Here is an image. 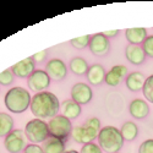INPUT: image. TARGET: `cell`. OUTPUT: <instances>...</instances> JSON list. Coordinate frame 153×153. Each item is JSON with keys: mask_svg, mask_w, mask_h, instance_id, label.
I'll use <instances>...</instances> for the list:
<instances>
[{"mask_svg": "<svg viewBox=\"0 0 153 153\" xmlns=\"http://www.w3.org/2000/svg\"><path fill=\"white\" fill-rule=\"evenodd\" d=\"M31 111L37 119H48L58 115L60 103L58 97L52 92H38L31 99Z\"/></svg>", "mask_w": 153, "mask_h": 153, "instance_id": "6da1fadb", "label": "cell"}, {"mask_svg": "<svg viewBox=\"0 0 153 153\" xmlns=\"http://www.w3.org/2000/svg\"><path fill=\"white\" fill-rule=\"evenodd\" d=\"M97 138L102 151L107 153H118L124 145V138L120 134V130L115 126L102 127Z\"/></svg>", "mask_w": 153, "mask_h": 153, "instance_id": "7a4b0ae2", "label": "cell"}, {"mask_svg": "<svg viewBox=\"0 0 153 153\" xmlns=\"http://www.w3.org/2000/svg\"><path fill=\"white\" fill-rule=\"evenodd\" d=\"M31 94L26 88L16 86L12 87L5 94V105L6 108L12 113H23L27 110V108L31 105Z\"/></svg>", "mask_w": 153, "mask_h": 153, "instance_id": "3957f363", "label": "cell"}, {"mask_svg": "<svg viewBox=\"0 0 153 153\" xmlns=\"http://www.w3.org/2000/svg\"><path fill=\"white\" fill-rule=\"evenodd\" d=\"M25 134H26V137L28 141H31L34 145L43 143L50 136L48 124L41 119L30 120L26 124V127H25Z\"/></svg>", "mask_w": 153, "mask_h": 153, "instance_id": "277c9868", "label": "cell"}, {"mask_svg": "<svg viewBox=\"0 0 153 153\" xmlns=\"http://www.w3.org/2000/svg\"><path fill=\"white\" fill-rule=\"evenodd\" d=\"M48 127L50 136L60 138L64 142H66L68 137L71 135V131L74 129L71 121L64 115H56L52 118L48 123Z\"/></svg>", "mask_w": 153, "mask_h": 153, "instance_id": "5b68a950", "label": "cell"}, {"mask_svg": "<svg viewBox=\"0 0 153 153\" xmlns=\"http://www.w3.org/2000/svg\"><path fill=\"white\" fill-rule=\"evenodd\" d=\"M26 134L23 130L16 129L12 130L6 137H5V147L10 153H19L20 151L25 149L26 147Z\"/></svg>", "mask_w": 153, "mask_h": 153, "instance_id": "8992f818", "label": "cell"}, {"mask_svg": "<svg viewBox=\"0 0 153 153\" xmlns=\"http://www.w3.org/2000/svg\"><path fill=\"white\" fill-rule=\"evenodd\" d=\"M98 134H99L98 130H94L92 127H88L86 125L75 126V129H72L71 131V136L74 138V141L81 145L91 143L94 138L98 137Z\"/></svg>", "mask_w": 153, "mask_h": 153, "instance_id": "52a82bcc", "label": "cell"}, {"mask_svg": "<svg viewBox=\"0 0 153 153\" xmlns=\"http://www.w3.org/2000/svg\"><path fill=\"white\" fill-rule=\"evenodd\" d=\"M50 79L49 75L47 74V71L44 70H34V72L28 77L27 85L30 87L31 91H39L43 92L44 90L49 87L50 85Z\"/></svg>", "mask_w": 153, "mask_h": 153, "instance_id": "ba28073f", "label": "cell"}, {"mask_svg": "<svg viewBox=\"0 0 153 153\" xmlns=\"http://www.w3.org/2000/svg\"><path fill=\"white\" fill-rule=\"evenodd\" d=\"M88 47H90V50L92 52V54L97 56H103L109 52L110 42L103 33H96L91 36Z\"/></svg>", "mask_w": 153, "mask_h": 153, "instance_id": "9c48e42d", "label": "cell"}, {"mask_svg": "<svg viewBox=\"0 0 153 153\" xmlns=\"http://www.w3.org/2000/svg\"><path fill=\"white\" fill-rule=\"evenodd\" d=\"M92 97H93L92 90L87 83L79 82V83H75L71 88V99L75 100L80 105L90 103Z\"/></svg>", "mask_w": 153, "mask_h": 153, "instance_id": "30bf717a", "label": "cell"}, {"mask_svg": "<svg viewBox=\"0 0 153 153\" xmlns=\"http://www.w3.org/2000/svg\"><path fill=\"white\" fill-rule=\"evenodd\" d=\"M45 71L49 75L50 79H53L55 81H61L66 77L68 69L65 62L60 59H52L50 61L47 62L45 65Z\"/></svg>", "mask_w": 153, "mask_h": 153, "instance_id": "8fae6325", "label": "cell"}, {"mask_svg": "<svg viewBox=\"0 0 153 153\" xmlns=\"http://www.w3.org/2000/svg\"><path fill=\"white\" fill-rule=\"evenodd\" d=\"M15 76L17 77H30V76L34 72V60L32 56L26 58L25 60H21L19 62H16L15 65H12V68L10 69Z\"/></svg>", "mask_w": 153, "mask_h": 153, "instance_id": "7c38bea8", "label": "cell"}, {"mask_svg": "<svg viewBox=\"0 0 153 153\" xmlns=\"http://www.w3.org/2000/svg\"><path fill=\"white\" fill-rule=\"evenodd\" d=\"M125 76H127V68L125 65H115L105 74L104 82L108 86L115 87L121 82Z\"/></svg>", "mask_w": 153, "mask_h": 153, "instance_id": "4fadbf2b", "label": "cell"}, {"mask_svg": "<svg viewBox=\"0 0 153 153\" xmlns=\"http://www.w3.org/2000/svg\"><path fill=\"white\" fill-rule=\"evenodd\" d=\"M129 110H130V114H131V117L134 119L141 120V119H145L148 115L149 105H148V103L146 100H143L141 98H136L130 103Z\"/></svg>", "mask_w": 153, "mask_h": 153, "instance_id": "5bb4252c", "label": "cell"}, {"mask_svg": "<svg viewBox=\"0 0 153 153\" xmlns=\"http://www.w3.org/2000/svg\"><path fill=\"white\" fill-rule=\"evenodd\" d=\"M125 55H126V59L131 64H134V65H141L146 60V54L143 52L142 47L140 45L129 44L125 49Z\"/></svg>", "mask_w": 153, "mask_h": 153, "instance_id": "9a60e30c", "label": "cell"}, {"mask_svg": "<svg viewBox=\"0 0 153 153\" xmlns=\"http://www.w3.org/2000/svg\"><path fill=\"white\" fill-rule=\"evenodd\" d=\"M105 70L104 66H102L100 64H93L92 66L88 68V71L86 74L87 80L91 85L93 86H98L102 82H104L105 79Z\"/></svg>", "mask_w": 153, "mask_h": 153, "instance_id": "2e32d148", "label": "cell"}, {"mask_svg": "<svg viewBox=\"0 0 153 153\" xmlns=\"http://www.w3.org/2000/svg\"><path fill=\"white\" fill-rule=\"evenodd\" d=\"M145 81H146V79H145L143 74L138 72V71H134L126 76L125 83H126V87L129 88L131 92H138V91H142Z\"/></svg>", "mask_w": 153, "mask_h": 153, "instance_id": "e0dca14e", "label": "cell"}, {"mask_svg": "<svg viewBox=\"0 0 153 153\" xmlns=\"http://www.w3.org/2000/svg\"><path fill=\"white\" fill-rule=\"evenodd\" d=\"M60 110L62 111V115L68 118L69 120L79 118L81 114V105L77 104L72 99H65L60 105Z\"/></svg>", "mask_w": 153, "mask_h": 153, "instance_id": "ac0fdd59", "label": "cell"}, {"mask_svg": "<svg viewBox=\"0 0 153 153\" xmlns=\"http://www.w3.org/2000/svg\"><path fill=\"white\" fill-rule=\"evenodd\" d=\"M42 149L44 153H64L65 152V142L60 138L49 136L42 143Z\"/></svg>", "mask_w": 153, "mask_h": 153, "instance_id": "d6986e66", "label": "cell"}, {"mask_svg": "<svg viewBox=\"0 0 153 153\" xmlns=\"http://www.w3.org/2000/svg\"><path fill=\"white\" fill-rule=\"evenodd\" d=\"M126 39L130 42V44L140 45L145 42L147 38V30L145 27H136V28H127L125 31Z\"/></svg>", "mask_w": 153, "mask_h": 153, "instance_id": "ffe728a7", "label": "cell"}, {"mask_svg": "<svg viewBox=\"0 0 153 153\" xmlns=\"http://www.w3.org/2000/svg\"><path fill=\"white\" fill-rule=\"evenodd\" d=\"M120 134L126 141H134L138 135V127L134 121H126L121 126Z\"/></svg>", "mask_w": 153, "mask_h": 153, "instance_id": "44dd1931", "label": "cell"}, {"mask_svg": "<svg viewBox=\"0 0 153 153\" xmlns=\"http://www.w3.org/2000/svg\"><path fill=\"white\" fill-rule=\"evenodd\" d=\"M12 130H14V119L6 113H0V137H6Z\"/></svg>", "mask_w": 153, "mask_h": 153, "instance_id": "7402d4cb", "label": "cell"}, {"mask_svg": "<svg viewBox=\"0 0 153 153\" xmlns=\"http://www.w3.org/2000/svg\"><path fill=\"white\" fill-rule=\"evenodd\" d=\"M88 68H90V66H88L87 61H86L83 58L76 56V58H74V59L70 61V70H71L75 75L82 76V75L87 74Z\"/></svg>", "mask_w": 153, "mask_h": 153, "instance_id": "603a6c76", "label": "cell"}, {"mask_svg": "<svg viewBox=\"0 0 153 153\" xmlns=\"http://www.w3.org/2000/svg\"><path fill=\"white\" fill-rule=\"evenodd\" d=\"M143 96L147 100H149L151 103H153V75L148 76L145 81L143 88H142Z\"/></svg>", "mask_w": 153, "mask_h": 153, "instance_id": "cb8c5ba5", "label": "cell"}, {"mask_svg": "<svg viewBox=\"0 0 153 153\" xmlns=\"http://www.w3.org/2000/svg\"><path fill=\"white\" fill-rule=\"evenodd\" d=\"M90 39H91V36L86 34V36H81V37H77V38H74V39L70 41V43L76 49H83V48H86L88 44H90Z\"/></svg>", "mask_w": 153, "mask_h": 153, "instance_id": "d4e9b609", "label": "cell"}, {"mask_svg": "<svg viewBox=\"0 0 153 153\" xmlns=\"http://www.w3.org/2000/svg\"><path fill=\"white\" fill-rule=\"evenodd\" d=\"M14 79H15V75L12 74L11 70H5L0 74V85L3 86H9L14 82Z\"/></svg>", "mask_w": 153, "mask_h": 153, "instance_id": "484cf974", "label": "cell"}, {"mask_svg": "<svg viewBox=\"0 0 153 153\" xmlns=\"http://www.w3.org/2000/svg\"><path fill=\"white\" fill-rule=\"evenodd\" d=\"M142 49L146 55L153 58V36H147L145 42L142 43Z\"/></svg>", "mask_w": 153, "mask_h": 153, "instance_id": "4316f807", "label": "cell"}, {"mask_svg": "<svg viewBox=\"0 0 153 153\" xmlns=\"http://www.w3.org/2000/svg\"><path fill=\"white\" fill-rule=\"evenodd\" d=\"M80 153H103V151H102V148L99 147V145L91 142V143L83 145Z\"/></svg>", "mask_w": 153, "mask_h": 153, "instance_id": "83f0119b", "label": "cell"}, {"mask_svg": "<svg viewBox=\"0 0 153 153\" xmlns=\"http://www.w3.org/2000/svg\"><path fill=\"white\" fill-rule=\"evenodd\" d=\"M138 153H153V138H148L140 145Z\"/></svg>", "mask_w": 153, "mask_h": 153, "instance_id": "f1b7e54d", "label": "cell"}, {"mask_svg": "<svg viewBox=\"0 0 153 153\" xmlns=\"http://www.w3.org/2000/svg\"><path fill=\"white\" fill-rule=\"evenodd\" d=\"M23 153H44L43 149H42V146H38V145H34V143H30L25 147L23 149Z\"/></svg>", "mask_w": 153, "mask_h": 153, "instance_id": "f546056e", "label": "cell"}, {"mask_svg": "<svg viewBox=\"0 0 153 153\" xmlns=\"http://www.w3.org/2000/svg\"><path fill=\"white\" fill-rule=\"evenodd\" d=\"M85 125L88 127H92L94 130H98V131L100 130V120L98 118H90L85 123Z\"/></svg>", "mask_w": 153, "mask_h": 153, "instance_id": "4dcf8cb0", "label": "cell"}, {"mask_svg": "<svg viewBox=\"0 0 153 153\" xmlns=\"http://www.w3.org/2000/svg\"><path fill=\"white\" fill-rule=\"evenodd\" d=\"M32 58H33L34 62H42V61H44V60H45V58H47V52H45V50H42V52H38V53H37V54H34Z\"/></svg>", "mask_w": 153, "mask_h": 153, "instance_id": "1f68e13d", "label": "cell"}, {"mask_svg": "<svg viewBox=\"0 0 153 153\" xmlns=\"http://www.w3.org/2000/svg\"><path fill=\"white\" fill-rule=\"evenodd\" d=\"M118 33H119V30H114V31H104L103 32V34L108 38H111V37H115V36H118Z\"/></svg>", "mask_w": 153, "mask_h": 153, "instance_id": "d6a6232c", "label": "cell"}, {"mask_svg": "<svg viewBox=\"0 0 153 153\" xmlns=\"http://www.w3.org/2000/svg\"><path fill=\"white\" fill-rule=\"evenodd\" d=\"M64 153H80V152H77V151H75V149H71V151H65Z\"/></svg>", "mask_w": 153, "mask_h": 153, "instance_id": "836d02e7", "label": "cell"}, {"mask_svg": "<svg viewBox=\"0 0 153 153\" xmlns=\"http://www.w3.org/2000/svg\"><path fill=\"white\" fill-rule=\"evenodd\" d=\"M118 153H119V152H118Z\"/></svg>", "mask_w": 153, "mask_h": 153, "instance_id": "e575fe53", "label": "cell"}]
</instances>
